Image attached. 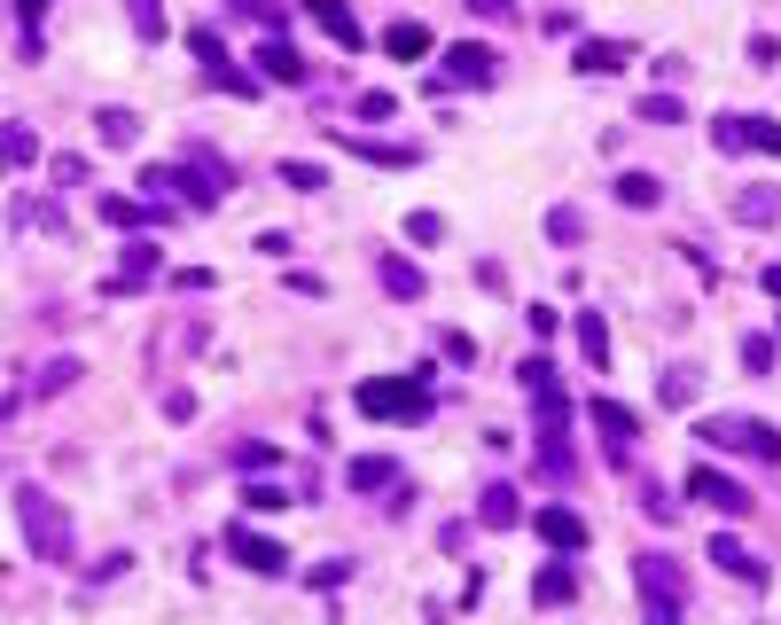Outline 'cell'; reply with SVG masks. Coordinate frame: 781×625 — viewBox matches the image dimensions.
Instances as JSON below:
<instances>
[{"mask_svg": "<svg viewBox=\"0 0 781 625\" xmlns=\"http://www.w3.org/2000/svg\"><path fill=\"white\" fill-rule=\"evenodd\" d=\"M9 9H17V24H24V32H32V24H40V17H47V0H9Z\"/></svg>", "mask_w": 781, "mask_h": 625, "instance_id": "obj_38", "label": "cell"}, {"mask_svg": "<svg viewBox=\"0 0 781 625\" xmlns=\"http://www.w3.org/2000/svg\"><path fill=\"white\" fill-rule=\"evenodd\" d=\"M282 181H290L297 196H313V188H328V172H321V164H305V157H290V164H282Z\"/></svg>", "mask_w": 781, "mask_h": 625, "instance_id": "obj_29", "label": "cell"}, {"mask_svg": "<svg viewBox=\"0 0 781 625\" xmlns=\"http://www.w3.org/2000/svg\"><path fill=\"white\" fill-rule=\"evenodd\" d=\"M578 352L594 368H610V328H601V313H578Z\"/></svg>", "mask_w": 781, "mask_h": 625, "instance_id": "obj_22", "label": "cell"}, {"mask_svg": "<svg viewBox=\"0 0 781 625\" xmlns=\"http://www.w3.org/2000/svg\"><path fill=\"white\" fill-rule=\"evenodd\" d=\"M227 556H235L242 571H258V579H282V571H290V556L267 540V531H250V524H227Z\"/></svg>", "mask_w": 781, "mask_h": 625, "instance_id": "obj_4", "label": "cell"}, {"mask_svg": "<svg viewBox=\"0 0 781 625\" xmlns=\"http://www.w3.org/2000/svg\"><path fill=\"white\" fill-rule=\"evenodd\" d=\"M532 524L547 531V540H555L563 556H571V548H586V516H578V508H540Z\"/></svg>", "mask_w": 781, "mask_h": 625, "instance_id": "obj_13", "label": "cell"}, {"mask_svg": "<svg viewBox=\"0 0 781 625\" xmlns=\"http://www.w3.org/2000/svg\"><path fill=\"white\" fill-rule=\"evenodd\" d=\"M712 141L719 149H766V157H781V126L773 118H712Z\"/></svg>", "mask_w": 781, "mask_h": 625, "instance_id": "obj_8", "label": "cell"}, {"mask_svg": "<svg viewBox=\"0 0 781 625\" xmlns=\"http://www.w3.org/2000/svg\"><path fill=\"white\" fill-rule=\"evenodd\" d=\"M626 63H633L626 40H586V47H578V71H586V78H618Z\"/></svg>", "mask_w": 781, "mask_h": 625, "instance_id": "obj_12", "label": "cell"}, {"mask_svg": "<svg viewBox=\"0 0 781 625\" xmlns=\"http://www.w3.org/2000/svg\"><path fill=\"white\" fill-rule=\"evenodd\" d=\"M383 47L414 63V55H430V32H422V24H391V32H383Z\"/></svg>", "mask_w": 781, "mask_h": 625, "instance_id": "obj_24", "label": "cell"}, {"mask_svg": "<svg viewBox=\"0 0 781 625\" xmlns=\"http://www.w3.org/2000/svg\"><path fill=\"white\" fill-rule=\"evenodd\" d=\"M704 438L719 445V454H750V462H773V454H781V438H773L758 414H712Z\"/></svg>", "mask_w": 781, "mask_h": 625, "instance_id": "obj_3", "label": "cell"}, {"mask_svg": "<svg viewBox=\"0 0 781 625\" xmlns=\"http://www.w3.org/2000/svg\"><path fill=\"white\" fill-rule=\"evenodd\" d=\"M773 344H781V336H742V368H750V376L773 368Z\"/></svg>", "mask_w": 781, "mask_h": 625, "instance_id": "obj_30", "label": "cell"}, {"mask_svg": "<svg viewBox=\"0 0 781 625\" xmlns=\"http://www.w3.org/2000/svg\"><path fill=\"white\" fill-rule=\"evenodd\" d=\"M126 17H133V40H164V9H156V0H126Z\"/></svg>", "mask_w": 781, "mask_h": 625, "instance_id": "obj_27", "label": "cell"}, {"mask_svg": "<svg viewBox=\"0 0 781 625\" xmlns=\"http://www.w3.org/2000/svg\"><path fill=\"white\" fill-rule=\"evenodd\" d=\"M618 204H633V212H657V204H664L657 172H626V181H618Z\"/></svg>", "mask_w": 781, "mask_h": 625, "instance_id": "obj_20", "label": "cell"}, {"mask_svg": "<svg viewBox=\"0 0 781 625\" xmlns=\"http://www.w3.org/2000/svg\"><path fill=\"white\" fill-rule=\"evenodd\" d=\"M406 235H414V243H446V219H438V212H414Z\"/></svg>", "mask_w": 781, "mask_h": 625, "instance_id": "obj_34", "label": "cell"}, {"mask_svg": "<svg viewBox=\"0 0 781 625\" xmlns=\"http://www.w3.org/2000/svg\"><path fill=\"white\" fill-rule=\"evenodd\" d=\"M297 9H305V17L336 40V47H368V32L352 24V9H344V0H297Z\"/></svg>", "mask_w": 781, "mask_h": 625, "instance_id": "obj_10", "label": "cell"}, {"mask_svg": "<svg viewBox=\"0 0 781 625\" xmlns=\"http://www.w3.org/2000/svg\"><path fill=\"white\" fill-rule=\"evenodd\" d=\"M376 282H383L399 305H414V298L430 290V282H422V266H414V258H399V250H376Z\"/></svg>", "mask_w": 781, "mask_h": 625, "instance_id": "obj_9", "label": "cell"}, {"mask_svg": "<svg viewBox=\"0 0 781 625\" xmlns=\"http://www.w3.org/2000/svg\"><path fill=\"white\" fill-rule=\"evenodd\" d=\"M17 524H24V540H32L40 563H55V571L70 563V516H63L40 485H17Z\"/></svg>", "mask_w": 781, "mask_h": 625, "instance_id": "obj_2", "label": "cell"}, {"mask_svg": "<svg viewBox=\"0 0 781 625\" xmlns=\"http://www.w3.org/2000/svg\"><path fill=\"white\" fill-rule=\"evenodd\" d=\"M469 17H485V24L500 17V24H508V17H516V0H469Z\"/></svg>", "mask_w": 781, "mask_h": 625, "instance_id": "obj_37", "label": "cell"}, {"mask_svg": "<svg viewBox=\"0 0 781 625\" xmlns=\"http://www.w3.org/2000/svg\"><path fill=\"white\" fill-rule=\"evenodd\" d=\"M446 86H492L500 78V55L485 47V40H462V47H446V71H438Z\"/></svg>", "mask_w": 781, "mask_h": 625, "instance_id": "obj_6", "label": "cell"}, {"mask_svg": "<svg viewBox=\"0 0 781 625\" xmlns=\"http://www.w3.org/2000/svg\"><path fill=\"white\" fill-rule=\"evenodd\" d=\"M687 500H704V508H719V516H750V485H735V477H719V470H687Z\"/></svg>", "mask_w": 781, "mask_h": 625, "instance_id": "obj_7", "label": "cell"}, {"mask_svg": "<svg viewBox=\"0 0 781 625\" xmlns=\"http://www.w3.org/2000/svg\"><path fill=\"white\" fill-rule=\"evenodd\" d=\"M70 376H78V360H47V368H40V391H63Z\"/></svg>", "mask_w": 781, "mask_h": 625, "instance_id": "obj_36", "label": "cell"}, {"mask_svg": "<svg viewBox=\"0 0 781 625\" xmlns=\"http://www.w3.org/2000/svg\"><path fill=\"white\" fill-rule=\"evenodd\" d=\"M156 243H126V258H118V290H141V282H156Z\"/></svg>", "mask_w": 781, "mask_h": 625, "instance_id": "obj_15", "label": "cell"}, {"mask_svg": "<svg viewBox=\"0 0 781 625\" xmlns=\"http://www.w3.org/2000/svg\"><path fill=\"white\" fill-rule=\"evenodd\" d=\"M242 508H258V516H274V508H290V493H282V485H250V493H242Z\"/></svg>", "mask_w": 781, "mask_h": 625, "instance_id": "obj_31", "label": "cell"}, {"mask_svg": "<svg viewBox=\"0 0 781 625\" xmlns=\"http://www.w3.org/2000/svg\"><path fill=\"white\" fill-rule=\"evenodd\" d=\"M641 118H649V126H680V118H687V110H680V103H672V95H649V103H641Z\"/></svg>", "mask_w": 781, "mask_h": 625, "instance_id": "obj_32", "label": "cell"}, {"mask_svg": "<svg viewBox=\"0 0 781 625\" xmlns=\"http://www.w3.org/2000/svg\"><path fill=\"white\" fill-rule=\"evenodd\" d=\"M735 219H742V227H773V219H781V188H742V196H735Z\"/></svg>", "mask_w": 781, "mask_h": 625, "instance_id": "obj_16", "label": "cell"}, {"mask_svg": "<svg viewBox=\"0 0 781 625\" xmlns=\"http://www.w3.org/2000/svg\"><path fill=\"white\" fill-rule=\"evenodd\" d=\"M657 399H664V407H687V399H696V368H664Z\"/></svg>", "mask_w": 781, "mask_h": 625, "instance_id": "obj_26", "label": "cell"}, {"mask_svg": "<svg viewBox=\"0 0 781 625\" xmlns=\"http://www.w3.org/2000/svg\"><path fill=\"white\" fill-rule=\"evenodd\" d=\"M40 157V141H32V126H9V164H32Z\"/></svg>", "mask_w": 781, "mask_h": 625, "instance_id": "obj_35", "label": "cell"}, {"mask_svg": "<svg viewBox=\"0 0 781 625\" xmlns=\"http://www.w3.org/2000/svg\"><path fill=\"white\" fill-rule=\"evenodd\" d=\"M258 63H267V78H282V86H305V63H297V47H282V40L258 47Z\"/></svg>", "mask_w": 781, "mask_h": 625, "instance_id": "obj_17", "label": "cell"}, {"mask_svg": "<svg viewBox=\"0 0 781 625\" xmlns=\"http://www.w3.org/2000/svg\"><path fill=\"white\" fill-rule=\"evenodd\" d=\"M594 430L610 438V462H618V470L641 454V414H633V407H618V399H594Z\"/></svg>", "mask_w": 781, "mask_h": 625, "instance_id": "obj_5", "label": "cell"}, {"mask_svg": "<svg viewBox=\"0 0 781 625\" xmlns=\"http://www.w3.org/2000/svg\"><path fill=\"white\" fill-rule=\"evenodd\" d=\"M712 563H719L727 579H742V586H766V563H758V556L735 540V531H719V540H712Z\"/></svg>", "mask_w": 781, "mask_h": 625, "instance_id": "obj_11", "label": "cell"}, {"mask_svg": "<svg viewBox=\"0 0 781 625\" xmlns=\"http://www.w3.org/2000/svg\"><path fill=\"white\" fill-rule=\"evenodd\" d=\"M391 477H399V470H391V462H383V454H360V462H352V470H344V485H352V493H383V485H391Z\"/></svg>", "mask_w": 781, "mask_h": 625, "instance_id": "obj_18", "label": "cell"}, {"mask_svg": "<svg viewBox=\"0 0 781 625\" xmlns=\"http://www.w3.org/2000/svg\"><path fill=\"white\" fill-rule=\"evenodd\" d=\"M477 524H492V531L524 524V500H516V485H485V500H477Z\"/></svg>", "mask_w": 781, "mask_h": 625, "instance_id": "obj_14", "label": "cell"}, {"mask_svg": "<svg viewBox=\"0 0 781 625\" xmlns=\"http://www.w3.org/2000/svg\"><path fill=\"white\" fill-rule=\"evenodd\" d=\"M571 594H578V579H571L563 563H547V571H540V586H532V602H540V610H555V602H571Z\"/></svg>", "mask_w": 781, "mask_h": 625, "instance_id": "obj_23", "label": "cell"}, {"mask_svg": "<svg viewBox=\"0 0 781 625\" xmlns=\"http://www.w3.org/2000/svg\"><path fill=\"white\" fill-rule=\"evenodd\" d=\"M547 235H555V243H578V235H586V219L563 204V212H547Z\"/></svg>", "mask_w": 781, "mask_h": 625, "instance_id": "obj_33", "label": "cell"}, {"mask_svg": "<svg viewBox=\"0 0 781 625\" xmlns=\"http://www.w3.org/2000/svg\"><path fill=\"white\" fill-rule=\"evenodd\" d=\"M352 157H376V164H414V149H399V141H368V133H336Z\"/></svg>", "mask_w": 781, "mask_h": 625, "instance_id": "obj_21", "label": "cell"}, {"mask_svg": "<svg viewBox=\"0 0 781 625\" xmlns=\"http://www.w3.org/2000/svg\"><path fill=\"white\" fill-rule=\"evenodd\" d=\"M95 133H102V149H133V141H141V118H133V110H102Z\"/></svg>", "mask_w": 781, "mask_h": 625, "instance_id": "obj_19", "label": "cell"}, {"mask_svg": "<svg viewBox=\"0 0 781 625\" xmlns=\"http://www.w3.org/2000/svg\"><path fill=\"white\" fill-rule=\"evenodd\" d=\"M360 414H376V422H430V376H368L360 391Z\"/></svg>", "mask_w": 781, "mask_h": 625, "instance_id": "obj_1", "label": "cell"}, {"mask_svg": "<svg viewBox=\"0 0 781 625\" xmlns=\"http://www.w3.org/2000/svg\"><path fill=\"white\" fill-rule=\"evenodd\" d=\"M188 47L204 55V78H219V71H235V63H227V47H219V32H204V24H196V32H188Z\"/></svg>", "mask_w": 781, "mask_h": 625, "instance_id": "obj_25", "label": "cell"}, {"mask_svg": "<svg viewBox=\"0 0 781 625\" xmlns=\"http://www.w3.org/2000/svg\"><path fill=\"white\" fill-rule=\"evenodd\" d=\"M102 219H110V227H149L156 212H149V204H126V196H102Z\"/></svg>", "mask_w": 781, "mask_h": 625, "instance_id": "obj_28", "label": "cell"}]
</instances>
